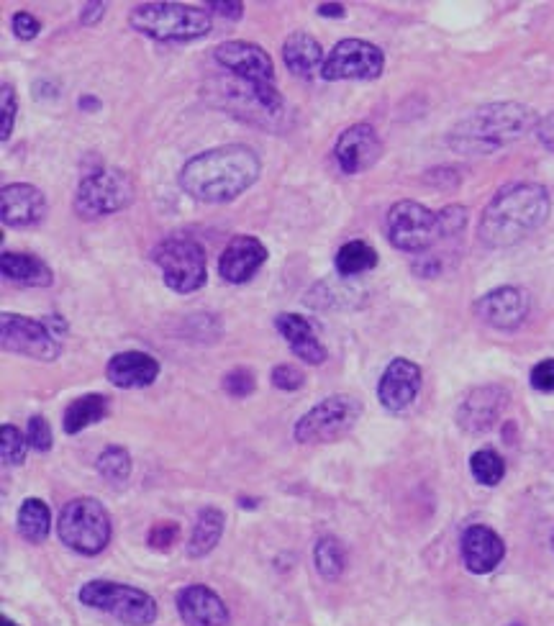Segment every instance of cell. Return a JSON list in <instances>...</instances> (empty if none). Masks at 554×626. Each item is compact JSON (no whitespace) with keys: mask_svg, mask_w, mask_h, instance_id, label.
<instances>
[{"mask_svg":"<svg viewBox=\"0 0 554 626\" xmlns=\"http://www.w3.org/2000/svg\"><path fill=\"white\" fill-rule=\"evenodd\" d=\"M260 172V154L252 147L224 144L185 162L180 170V188L201 203H229L252 188Z\"/></svg>","mask_w":554,"mask_h":626,"instance_id":"cell-1","label":"cell"},{"mask_svg":"<svg viewBox=\"0 0 554 626\" xmlns=\"http://www.w3.org/2000/svg\"><path fill=\"white\" fill-rule=\"evenodd\" d=\"M552 213L549 190L539 183H513L493 195L478 224L485 247L506 249L544 226Z\"/></svg>","mask_w":554,"mask_h":626,"instance_id":"cell-2","label":"cell"},{"mask_svg":"<svg viewBox=\"0 0 554 626\" xmlns=\"http://www.w3.org/2000/svg\"><path fill=\"white\" fill-rule=\"evenodd\" d=\"M537 113L524 103H490L472 111L449 131V147L460 154H493L537 131Z\"/></svg>","mask_w":554,"mask_h":626,"instance_id":"cell-3","label":"cell"},{"mask_svg":"<svg viewBox=\"0 0 554 626\" xmlns=\"http://www.w3.org/2000/svg\"><path fill=\"white\" fill-rule=\"evenodd\" d=\"M129 26L154 42H193L211 31V13L183 3H142L131 8Z\"/></svg>","mask_w":554,"mask_h":626,"instance_id":"cell-4","label":"cell"},{"mask_svg":"<svg viewBox=\"0 0 554 626\" xmlns=\"http://www.w3.org/2000/svg\"><path fill=\"white\" fill-rule=\"evenodd\" d=\"M57 534L77 555H101L111 544V516H108L106 506L101 501H95V498H75L59 514Z\"/></svg>","mask_w":554,"mask_h":626,"instance_id":"cell-5","label":"cell"},{"mask_svg":"<svg viewBox=\"0 0 554 626\" xmlns=\"http://www.w3.org/2000/svg\"><path fill=\"white\" fill-rule=\"evenodd\" d=\"M80 601L88 609L113 616L126 626H152L157 621V601L134 585L113 583V580H90L80 588Z\"/></svg>","mask_w":554,"mask_h":626,"instance_id":"cell-6","label":"cell"},{"mask_svg":"<svg viewBox=\"0 0 554 626\" xmlns=\"http://www.w3.org/2000/svg\"><path fill=\"white\" fill-rule=\"evenodd\" d=\"M154 265L162 270V280L175 293H195L208 280L206 249L195 239L167 237L152 252Z\"/></svg>","mask_w":554,"mask_h":626,"instance_id":"cell-7","label":"cell"},{"mask_svg":"<svg viewBox=\"0 0 554 626\" xmlns=\"http://www.w3.org/2000/svg\"><path fill=\"white\" fill-rule=\"evenodd\" d=\"M362 403L349 393H336L303 414L293 429L295 442L301 444H331L339 442L344 434L354 429L360 421Z\"/></svg>","mask_w":554,"mask_h":626,"instance_id":"cell-8","label":"cell"},{"mask_svg":"<svg viewBox=\"0 0 554 626\" xmlns=\"http://www.w3.org/2000/svg\"><path fill=\"white\" fill-rule=\"evenodd\" d=\"M134 201V183L124 170H95L85 175L75 193V211L83 219L108 216Z\"/></svg>","mask_w":554,"mask_h":626,"instance_id":"cell-9","label":"cell"},{"mask_svg":"<svg viewBox=\"0 0 554 626\" xmlns=\"http://www.w3.org/2000/svg\"><path fill=\"white\" fill-rule=\"evenodd\" d=\"M388 239L401 252H424L431 244L442 239L439 213L429 211L416 201H398L388 211L385 219Z\"/></svg>","mask_w":554,"mask_h":626,"instance_id":"cell-10","label":"cell"},{"mask_svg":"<svg viewBox=\"0 0 554 626\" xmlns=\"http://www.w3.org/2000/svg\"><path fill=\"white\" fill-rule=\"evenodd\" d=\"M0 337L3 349L31 360L54 362L62 352V339L47 326V321L29 319L21 313H3L0 316Z\"/></svg>","mask_w":554,"mask_h":626,"instance_id":"cell-11","label":"cell"},{"mask_svg":"<svg viewBox=\"0 0 554 626\" xmlns=\"http://www.w3.org/2000/svg\"><path fill=\"white\" fill-rule=\"evenodd\" d=\"M385 70L383 49L365 39H344L329 52L321 77L324 80H375Z\"/></svg>","mask_w":554,"mask_h":626,"instance_id":"cell-12","label":"cell"},{"mask_svg":"<svg viewBox=\"0 0 554 626\" xmlns=\"http://www.w3.org/2000/svg\"><path fill=\"white\" fill-rule=\"evenodd\" d=\"M213 60L219 62L226 72L252 85L275 83V65L270 54L252 42H224L213 49Z\"/></svg>","mask_w":554,"mask_h":626,"instance_id":"cell-13","label":"cell"},{"mask_svg":"<svg viewBox=\"0 0 554 626\" xmlns=\"http://www.w3.org/2000/svg\"><path fill=\"white\" fill-rule=\"evenodd\" d=\"M508 406V390L501 385H480L470 390L457 408V424L470 434H483L496 426Z\"/></svg>","mask_w":554,"mask_h":626,"instance_id":"cell-14","label":"cell"},{"mask_svg":"<svg viewBox=\"0 0 554 626\" xmlns=\"http://www.w3.org/2000/svg\"><path fill=\"white\" fill-rule=\"evenodd\" d=\"M475 313L480 321H485L493 329L513 331L519 329L529 316V296L521 288L503 285V288L490 290L483 298H478Z\"/></svg>","mask_w":554,"mask_h":626,"instance_id":"cell-15","label":"cell"},{"mask_svg":"<svg viewBox=\"0 0 554 626\" xmlns=\"http://www.w3.org/2000/svg\"><path fill=\"white\" fill-rule=\"evenodd\" d=\"M380 154H383V144H380L378 131L370 124L349 126L334 147V157L344 175H360L370 170L380 160Z\"/></svg>","mask_w":554,"mask_h":626,"instance_id":"cell-16","label":"cell"},{"mask_svg":"<svg viewBox=\"0 0 554 626\" xmlns=\"http://www.w3.org/2000/svg\"><path fill=\"white\" fill-rule=\"evenodd\" d=\"M421 367L416 362L406 360V357H395L388 367H385L383 378L378 385V398L388 411L401 414L416 401L421 390Z\"/></svg>","mask_w":554,"mask_h":626,"instance_id":"cell-17","label":"cell"},{"mask_svg":"<svg viewBox=\"0 0 554 626\" xmlns=\"http://www.w3.org/2000/svg\"><path fill=\"white\" fill-rule=\"evenodd\" d=\"M47 195L31 183H13L0 190V216L11 229H29L44 219Z\"/></svg>","mask_w":554,"mask_h":626,"instance_id":"cell-18","label":"cell"},{"mask_svg":"<svg viewBox=\"0 0 554 626\" xmlns=\"http://www.w3.org/2000/svg\"><path fill=\"white\" fill-rule=\"evenodd\" d=\"M267 262V247L257 237L239 234L226 244L219 257V275L231 285H242Z\"/></svg>","mask_w":554,"mask_h":626,"instance_id":"cell-19","label":"cell"},{"mask_svg":"<svg viewBox=\"0 0 554 626\" xmlns=\"http://www.w3.org/2000/svg\"><path fill=\"white\" fill-rule=\"evenodd\" d=\"M177 614L188 626H229V609L208 585H185L177 593Z\"/></svg>","mask_w":554,"mask_h":626,"instance_id":"cell-20","label":"cell"},{"mask_svg":"<svg viewBox=\"0 0 554 626\" xmlns=\"http://www.w3.org/2000/svg\"><path fill=\"white\" fill-rule=\"evenodd\" d=\"M506 557V544L490 526L475 524L462 534V562L470 573L488 575L493 573Z\"/></svg>","mask_w":554,"mask_h":626,"instance_id":"cell-21","label":"cell"},{"mask_svg":"<svg viewBox=\"0 0 554 626\" xmlns=\"http://www.w3.org/2000/svg\"><path fill=\"white\" fill-rule=\"evenodd\" d=\"M275 329L280 331V337L288 342L290 352H293L298 360H303L306 365H324L329 352L321 344V339L316 337L313 326L308 324V319L298 316V313H277Z\"/></svg>","mask_w":554,"mask_h":626,"instance_id":"cell-22","label":"cell"},{"mask_svg":"<svg viewBox=\"0 0 554 626\" xmlns=\"http://www.w3.org/2000/svg\"><path fill=\"white\" fill-rule=\"evenodd\" d=\"M106 375L116 388H147L160 378V362L147 352H118L108 360Z\"/></svg>","mask_w":554,"mask_h":626,"instance_id":"cell-23","label":"cell"},{"mask_svg":"<svg viewBox=\"0 0 554 626\" xmlns=\"http://www.w3.org/2000/svg\"><path fill=\"white\" fill-rule=\"evenodd\" d=\"M283 62L295 77L313 80L324 70V49L308 31H293L283 44Z\"/></svg>","mask_w":554,"mask_h":626,"instance_id":"cell-24","label":"cell"},{"mask_svg":"<svg viewBox=\"0 0 554 626\" xmlns=\"http://www.w3.org/2000/svg\"><path fill=\"white\" fill-rule=\"evenodd\" d=\"M0 272L8 283L31 285V288H47L54 283L52 267L34 254L21 252H3L0 257Z\"/></svg>","mask_w":554,"mask_h":626,"instance_id":"cell-25","label":"cell"},{"mask_svg":"<svg viewBox=\"0 0 554 626\" xmlns=\"http://www.w3.org/2000/svg\"><path fill=\"white\" fill-rule=\"evenodd\" d=\"M224 526H226V516L221 508L216 506H206L198 514L193 526V534H190L188 542V557H206L216 550V544L224 537Z\"/></svg>","mask_w":554,"mask_h":626,"instance_id":"cell-26","label":"cell"},{"mask_svg":"<svg viewBox=\"0 0 554 626\" xmlns=\"http://www.w3.org/2000/svg\"><path fill=\"white\" fill-rule=\"evenodd\" d=\"M18 534L31 544H39L49 537L52 532V514H49V506L42 498H26L18 508Z\"/></svg>","mask_w":554,"mask_h":626,"instance_id":"cell-27","label":"cell"},{"mask_svg":"<svg viewBox=\"0 0 554 626\" xmlns=\"http://www.w3.org/2000/svg\"><path fill=\"white\" fill-rule=\"evenodd\" d=\"M108 398L101 393H90V396L77 398L67 406L65 411V432L67 434H80L88 426L98 424L108 416Z\"/></svg>","mask_w":554,"mask_h":626,"instance_id":"cell-28","label":"cell"},{"mask_svg":"<svg viewBox=\"0 0 554 626\" xmlns=\"http://www.w3.org/2000/svg\"><path fill=\"white\" fill-rule=\"evenodd\" d=\"M334 265L342 278L365 275V272L375 270V265H378V252H375L367 242L354 239V242H347L339 252H336Z\"/></svg>","mask_w":554,"mask_h":626,"instance_id":"cell-29","label":"cell"},{"mask_svg":"<svg viewBox=\"0 0 554 626\" xmlns=\"http://www.w3.org/2000/svg\"><path fill=\"white\" fill-rule=\"evenodd\" d=\"M313 565L324 580H339L347 567V552L336 537H321L313 547Z\"/></svg>","mask_w":554,"mask_h":626,"instance_id":"cell-30","label":"cell"},{"mask_svg":"<svg viewBox=\"0 0 554 626\" xmlns=\"http://www.w3.org/2000/svg\"><path fill=\"white\" fill-rule=\"evenodd\" d=\"M470 470H472V478L478 480L480 485H498L506 475V462L503 457L498 455L496 449H478L475 455L470 457Z\"/></svg>","mask_w":554,"mask_h":626,"instance_id":"cell-31","label":"cell"},{"mask_svg":"<svg viewBox=\"0 0 554 626\" xmlns=\"http://www.w3.org/2000/svg\"><path fill=\"white\" fill-rule=\"evenodd\" d=\"M95 465H98V473L111 483H124L131 475V455L124 447H106Z\"/></svg>","mask_w":554,"mask_h":626,"instance_id":"cell-32","label":"cell"},{"mask_svg":"<svg viewBox=\"0 0 554 626\" xmlns=\"http://www.w3.org/2000/svg\"><path fill=\"white\" fill-rule=\"evenodd\" d=\"M26 452H29V439L18 432L16 426L3 424V429H0V457H3V465H21L26 460Z\"/></svg>","mask_w":554,"mask_h":626,"instance_id":"cell-33","label":"cell"},{"mask_svg":"<svg viewBox=\"0 0 554 626\" xmlns=\"http://www.w3.org/2000/svg\"><path fill=\"white\" fill-rule=\"evenodd\" d=\"M0 111H3V124H0V139L8 142L13 134V124H16V113H18V103H16V90L13 85L3 83L0 85Z\"/></svg>","mask_w":554,"mask_h":626,"instance_id":"cell-34","label":"cell"},{"mask_svg":"<svg viewBox=\"0 0 554 626\" xmlns=\"http://www.w3.org/2000/svg\"><path fill=\"white\" fill-rule=\"evenodd\" d=\"M26 439H29V447L36 452H49L54 444L52 426L44 416H31L29 426H26Z\"/></svg>","mask_w":554,"mask_h":626,"instance_id":"cell-35","label":"cell"},{"mask_svg":"<svg viewBox=\"0 0 554 626\" xmlns=\"http://www.w3.org/2000/svg\"><path fill=\"white\" fill-rule=\"evenodd\" d=\"M254 385H257V380H254L252 370H247V367H236V370L226 373L224 378V390L234 398L252 396Z\"/></svg>","mask_w":554,"mask_h":626,"instance_id":"cell-36","label":"cell"},{"mask_svg":"<svg viewBox=\"0 0 554 626\" xmlns=\"http://www.w3.org/2000/svg\"><path fill=\"white\" fill-rule=\"evenodd\" d=\"M180 537V526L175 521H160V524H154L147 534V542L152 550H170L172 544L177 542Z\"/></svg>","mask_w":554,"mask_h":626,"instance_id":"cell-37","label":"cell"},{"mask_svg":"<svg viewBox=\"0 0 554 626\" xmlns=\"http://www.w3.org/2000/svg\"><path fill=\"white\" fill-rule=\"evenodd\" d=\"M439 224H442V237H454V234H460L467 224V208L447 206L444 211H439Z\"/></svg>","mask_w":554,"mask_h":626,"instance_id":"cell-38","label":"cell"},{"mask_svg":"<svg viewBox=\"0 0 554 626\" xmlns=\"http://www.w3.org/2000/svg\"><path fill=\"white\" fill-rule=\"evenodd\" d=\"M303 373L295 365H277L272 370V385L280 390H298L303 385Z\"/></svg>","mask_w":554,"mask_h":626,"instance_id":"cell-39","label":"cell"},{"mask_svg":"<svg viewBox=\"0 0 554 626\" xmlns=\"http://www.w3.org/2000/svg\"><path fill=\"white\" fill-rule=\"evenodd\" d=\"M11 29H13V34L21 39V42H31V39H36V36H39V31H42V24H39V21H36L31 13L18 11L16 16L11 18Z\"/></svg>","mask_w":554,"mask_h":626,"instance_id":"cell-40","label":"cell"},{"mask_svg":"<svg viewBox=\"0 0 554 626\" xmlns=\"http://www.w3.org/2000/svg\"><path fill=\"white\" fill-rule=\"evenodd\" d=\"M531 385L542 393H554V360H542L531 370Z\"/></svg>","mask_w":554,"mask_h":626,"instance_id":"cell-41","label":"cell"},{"mask_svg":"<svg viewBox=\"0 0 554 626\" xmlns=\"http://www.w3.org/2000/svg\"><path fill=\"white\" fill-rule=\"evenodd\" d=\"M537 139L542 142V147H547L549 152H554V111L544 119H539L537 124Z\"/></svg>","mask_w":554,"mask_h":626,"instance_id":"cell-42","label":"cell"},{"mask_svg":"<svg viewBox=\"0 0 554 626\" xmlns=\"http://www.w3.org/2000/svg\"><path fill=\"white\" fill-rule=\"evenodd\" d=\"M208 8L219 13V16L231 18V21H239V18H242V13H244L242 3H221V0H216V3H208Z\"/></svg>","mask_w":554,"mask_h":626,"instance_id":"cell-43","label":"cell"},{"mask_svg":"<svg viewBox=\"0 0 554 626\" xmlns=\"http://www.w3.org/2000/svg\"><path fill=\"white\" fill-rule=\"evenodd\" d=\"M103 13H106V3H85L80 21H83L85 26H93V24H98V21H101Z\"/></svg>","mask_w":554,"mask_h":626,"instance_id":"cell-44","label":"cell"},{"mask_svg":"<svg viewBox=\"0 0 554 626\" xmlns=\"http://www.w3.org/2000/svg\"><path fill=\"white\" fill-rule=\"evenodd\" d=\"M316 13L326 18H344L347 11H344L342 3H321V6H316Z\"/></svg>","mask_w":554,"mask_h":626,"instance_id":"cell-45","label":"cell"},{"mask_svg":"<svg viewBox=\"0 0 554 626\" xmlns=\"http://www.w3.org/2000/svg\"><path fill=\"white\" fill-rule=\"evenodd\" d=\"M80 111H101V101L95 95H83L80 98Z\"/></svg>","mask_w":554,"mask_h":626,"instance_id":"cell-46","label":"cell"},{"mask_svg":"<svg viewBox=\"0 0 554 626\" xmlns=\"http://www.w3.org/2000/svg\"><path fill=\"white\" fill-rule=\"evenodd\" d=\"M257 503H260V501H247V498H242V506L244 508H254V506H257Z\"/></svg>","mask_w":554,"mask_h":626,"instance_id":"cell-47","label":"cell"},{"mask_svg":"<svg viewBox=\"0 0 554 626\" xmlns=\"http://www.w3.org/2000/svg\"><path fill=\"white\" fill-rule=\"evenodd\" d=\"M0 624H3V626H18V624H13L11 619H6V616H3V621H0Z\"/></svg>","mask_w":554,"mask_h":626,"instance_id":"cell-48","label":"cell"},{"mask_svg":"<svg viewBox=\"0 0 554 626\" xmlns=\"http://www.w3.org/2000/svg\"><path fill=\"white\" fill-rule=\"evenodd\" d=\"M508 626H524V624H508Z\"/></svg>","mask_w":554,"mask_h":626,"instance_id":"cell-49","label":"cell"},{"mask_svg":"<svg viewBox=\"0 0 554 626\" xmlns=\"http://www.w3.org/2000/svg\"><path fill=\"white\" fill-rule=\"evenodd\" d=\"M552 544H554V537H552Z\"/></svg>","mask_w":554,"mask_h":626,"instance_id":"cell-50","label":"cell"}]
</instances>
